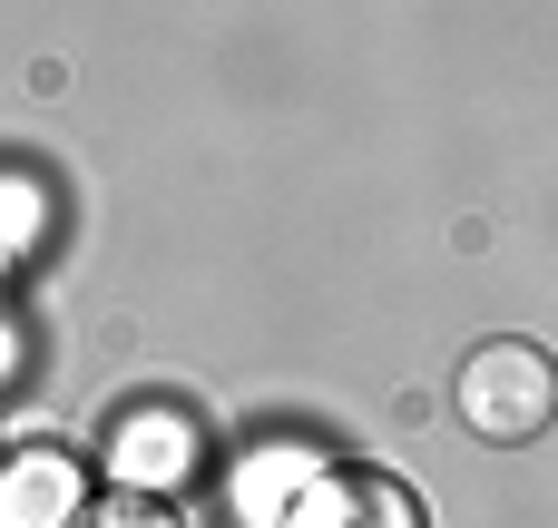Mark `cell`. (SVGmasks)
Masks as SVG:
<instances>
[{"mask_svg":"<svg viewBox=\"0 0 558 528\" xmlns=\"http://www.w3.org/2000/svg\"><path fill=\"white\" fill-rule=\"evenodd\" d=\"M451 412L481 431V441H539L558 421V363L539 343H481L451 382Z\"/></svg>","mask_w":558,"mask_h":528,"instance_id":"6da1fadb","label":"cell"},{"mask_svg":"<svg viewBox=\"0 0 558 528\" xmlns=\"http://www.w3.org/2000/svg\"><path fill=\"white\" fill-rule=\"evenodd\" d=\"M196 461H206V441H196V421L167 412V402H128V412L108 421V470H118L128 490H177V480H196Z\"/></svg>","mask_w":558,"mask_h":528,"instance_id":"7a4b0ae2","label":"cell"},{"mask_svg":"<svg viewBox=\"0 0 558 528\" xmlns=\"http://www.w3.org/2000/svg\"><path fill=\"white\" fill-rule=\"evenodd\" d=\"M88 509V480H78V451L59 441H29L0 461V528H78Z\"/></svg>","mask_w":558,"mask_h":528,"instance_id":"3957f363","label":"cell"},{"mask_svg":"<svg viewBox=\"0 0 558 528\" xmlns=\"http://www.w3.org/2000/svg\"><path fill=\"white\" fill-rule=\"evenodd\" d=\"M284 528H422V500L383 470H324Z\"/></svg>","mask_w":558,"mask_h":528,"instance_id":"277c9868","label":"cell"},{"mask_svg":"<svg viewBox=\"0 0 558 528\" xmlns=\"http://www.w3.org/2000/svg\"><path fill=\"white\" fill-rule=\"evenodd\" d=\"M88 528H177L157 500H108V509H88Z\"/></svg>","mask_w":558,"mask_h":528,"instance_id":"5b68a950","label":"cell"}]
</instances>
